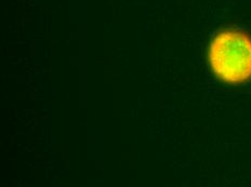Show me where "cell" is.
I'll use <instances>...</instances> for the list:
<instances>
[{"label": "cell", "mask_w": 251, "mask_h": 187, "mask_svg": "<svg viewBox=\"0 0 251 187\" xmlns=\"http://www.w3.org/2000/svg\"><path fill=\"white\" fill-rule=\"evenodd\" d=\"M207 58L219 80L238 86L251 80V35L238 28H226L210 40Z\"/></svg>", "instance_id": "6da1fadb"}]
</instances>
